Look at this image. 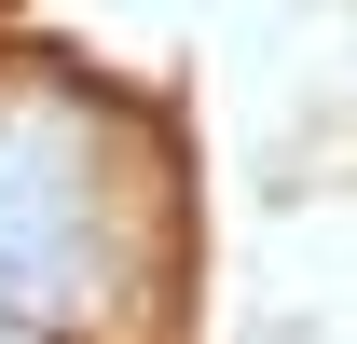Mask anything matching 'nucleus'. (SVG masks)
Segmentation results:
<instances>
[{"instance_id":"f03ea898","label":"nucleus","mask_w":357,"mask_h":344,"mask_svg":"<svg viewBox=\"0 0 357 344\" xmlns=\"http://www.w3.org/2000/svg\"><path fill=\"white\" fill-rule=\"evenodd\" d=\"M0 344H28V331H14V317H0Z\"/></svg>"},{"instance_id":"f257e3e1","label":"nucleus","mask_w":357,"mask_h":344,"mask_svg":"<svg viewBox=\"0 0 357 344\" xmlns=\"http://www.w3.org/2000/svg\"><path fill=\"white\" fill-rule=\"evenodd\" d=\"M124 110L69 69H0V317L14 331H83L124 275Z\"/></svg>"}]
</instances>
